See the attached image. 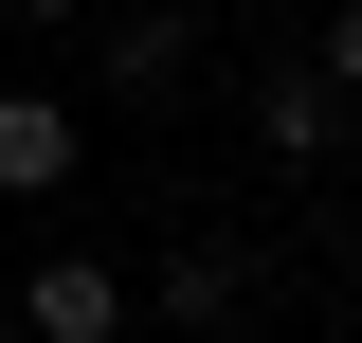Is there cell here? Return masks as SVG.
<instances>
[{
    "label": "cell",
    "mask_w": 362,
    "mask_h": 343,
    "mask_svg": "<svg viewBox=\"0 0 362 343\" xmlns=\"http://www.w3.org/2000/svg\"><path fill=\"white\" fill-rule=\"evenodd\" d=\"M18 325H37V343H127V271H109V253H37V271H18Z\"/></svg>",
    "instance_id": "cell-1"
},
{
    "label": "cell",
    "mask_w": 362,
    "mask_h": 343,
    "mask_svg": "<svg viewBox=\"0 0 362 343\" xmlns=\"http://www.w3.org/2000/svg\"><path fill=\"white\" fill-rule=\"evenodd\" d=\"M73 163H90V127H73V90H0V199H54Z\"/></svg>",
    "instance_id": "cell-2"
},
{
    "label": "cell",
    "mask_w": 362,
    "mask_h": 343,
    "mask_svg": "<svg viewBox=\"0 0 362 343\" xmlns=\"http://www.w3.org/2000/svg\"><path fill=\"white\" fill-rule=\"evenodd\" d=\"M254 145H272V163H326V145H344V90H326V73H272L254 90Z\"/></svg>",
    "instance_id": "cell-3"
},
{
    "label": "cell",
    "mask_w": 362,
    "mask_h": 343,
    "mask_svg": "<svg viewBox=\"0 0 362 343\" xmlns=\"http://www.w3.org/2000/svg\"><path fill=\"white\" fill-rule=\"evenodd\" d=\"M235 289H254L235 235H181V253H163V325H235Z\"/></svg>",
    "instance_id": "cell-4"
},
{
    "label": "cell",
    "mask_w": 362,
    "mask_h": 343,
    "mask_svg": "<svg viewBox=\"0 0 362 343\" xmlns=\"http://www.w3.org/2000/svg\"><path fill=\"white\" fill-rule=\"evenodd\" d=\"M308 73H326V90H344V109H362V0H344V18H326V54H308Z\"/></svg>",
    "instance_id": "cell-5"
},
{
    "label": "cell",
    "mask_w": 362,
    "mask_h": 343,
    "mask_svg": "<svg viewBox=\"0 0 362 343\" xmlns=\"http://www.w3.org/2000/svg\"><path fill=\"white\" fill-rule=\"evenodd\" d=\"M18 18H90V0H18Z\"/></svg>",
    "instance_id": "cell-6"
}]
</instances>
